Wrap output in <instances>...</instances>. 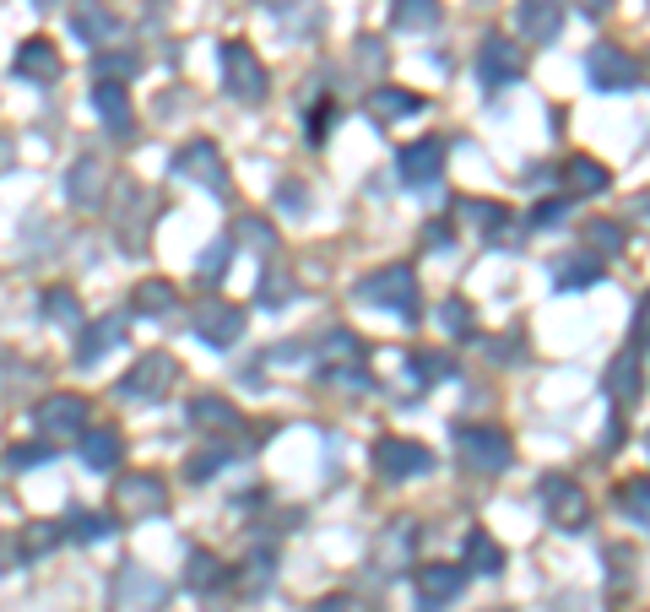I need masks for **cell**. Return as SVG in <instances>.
I'll return each mask as SVG.
<instances>
[{
	"mask_svg": "<svg viewBox=\"0 0 650 612\" xmlns=\"http://www.w3.org/2000/svg\"><path fill=\"white\" fill-rule=\"evenodd\" d=\"M353 298L364 304V309H391V315H402V320H417L423 309H417V272L412 266H380V272H368L364 283L353 287Z\"/></svg>",
	"mask_w": 650,
	"mask_h": 612,
	"instance_id": "6da1fadb",
	"label": "cell"
},
{
	"mask_svg": "<svg viewBox=\"0 0 650 612\" xmlns=\"http://www.w3.org/2000/svg\"><path fill=\"white\" fill-rule=\"evenodd\" d=\"M455 455L466 461V472H477V477H499V472L515 461V445H510V434H504V428L466 423V428H455Z\"/></svg>",
	"mask_w": 650,
	"mask_h": 612,
	"instance_id": "7a4b0ae2",
	"label": "cell"
},
{
	"mask_svg": "<svg viewBox=\"0 0 650 612\" xmlns=\"http://www.w3.org/2000/svg\"><path fill=\"white\" fill-rule=\"evenodd\" d=\"M223 82H228V98H239V103H266V92H272V77H266L260 55L244 39L223 43Z\"/></svg>",
	"mask_w": 650,
	"mask_h": 612,
	"instance_id": "3957f363",
	"label": "cell"
},
{
	"mask_svg": "<svg viewBox=\"0 0 650 612\" xmlns=\"http://www.w3.org/2000/svg\"><path fill=\"white\" fill-rule=\"evenodd\" d=\"M536 499H542V510H548V521L559 531H585L591 526V499L585 488L564 477V472H548L542 483H536Z\"/></svg>",
	"mask_w": 650,
	"mask_h": 612,
	"instance_id": "277c9868",
	"label": "cell"
},
{
	"mask_svg": "<svg viewBox=\"0 0 650 612\" xmlns=\"http://www.w3.org/2000/svg\"><path fill=\"white\" fill-rule=\"evenodd\" d=\"M174 379H179V358L174 353H141L130 364V374L120 379V396L125 402H162L174 391Z\"/></svg>",
	"mask_w": 650,
	"mask_h": 612,
	"instance_id": "5b68a950",
	"label": "cell"
},
{
	"mask_svg": "<svg viewBox=\"0 0 650 612\" xmlns=\"http://www.w3.org/2000/svg\"><path fill=\"white\" fill-rule=\"evenodd\" d=\"M374 472H380L385 483L423 477V472H434V450L417 445V440H406V434H385V440L374 445Z\"/></svg>",
	"mask_w": 650,
	"mask_h": 612,
	"instance_id": "8992f818",
	"label": "cell"
},
{
	"mask_svg": "<svg viewBox=\"0 0 650 612\" xmlns=\"http://www.w3.org/2000/svg\"><path fill=\"white\" fill-rule=\"evenodd\" d=\"M585 77H591L597 92H634L640 87V60L629 49H618V43H591Z\"/></svg>",
	"mask_w": 650,
	"mask_h": 612,
	"instance_id": "52a82bcc",
	"label": "cell"
},
{
	"mask_svg": "<svg viewBox=\"0 0 650 612\" xmlns=\"http://www.w3.org/2000/svg\"><path fill=\"white\" fill-rule=\"evenodd\" d=\"M174 174L179 179H196L206 185L211 196H228V164H223V152H217V141H185L179 152H174Z\"/></svg>",
	"mask_w": 650,
	"mask_h": 612,
	"instance_id": "ba28073f",
	"label": "cell"
},
{
	"mask_svg": "<svg viewBox=\"0 0 650 612\" xmlns=\"http://www.w3.org/2000/svg\"><path fill=\"white\" fill-rule=\"evenodd\" d=\"M115 515L120 521H141V515H158L162 504H168V488H162L158 472H130V477H120L115 483Z\"/></svg>",
	"mask_w": 650,
	"mask_h": 612,
	"instance_id": "9c48e42d",
	"label": "cell"
},
{
	"mask_svg": "<svg viewBox=\"0 0 650 612\" xmlns=\"http://www.w3.org/2000/svg\"><path fill=\"white\" fill-rule=\"evenodd\" d=\"M396 168H402L406 190H434V185H440V174H445V141H440V136L412 141V147H402Z\"/></svg>",
	"mask_w": 650,
	"mask_h": 612,
	"instance_id": "30bf717a",
	"label": "cell"
},
{
	"mask_svg": "<svg viewBox=\"0 0 650 612\" xmlns=\"http://www.w3.org/2000/svg\"><path fill=\"white\" fill-rule=\"evenodd\" d=\"M477 77L483 87H510L526 77V55H521V43L499 39V33H487L483 49H477Z\"/></svg>",
	"mask_w": 650,
	"mask_h": 612,
	"instance_id": "8fae6325",
	"label": "cell"
},
{
	"mask_svg": "<svg viewBox=\"0 0 650 612\" xmlns=\"http://www.w3.org/2000/svg\"><path fill=\"white\" fill-rule=\"evenodd\" d=\"M244 320H249L244 304H223V298H217V304H201V309H196V336H201L206 347L228 353V347L244 336Z\"/></svg>",
	"mask_w": 650,
	"mask_h": 612,
	"instance_id": "7c38bea8",
	"label": "cell"
},
{
	"mask_svg": "<svg viewBox=\"0 0 650 612\" xmlns=\"http://www.w3.org/2000/svg\"><path fill=\"white\" fill-rule=\"evenodd\" d=\"M412 547H417V521L412 515H396L391 526L380 531V542H374V570L385 574H402L406 564H412Z\"/></svg>",
	"mask_w": 650,
	"mask_h": 612,
	"instance_id": "4fadbf2b",
	"label": "cell"
},
{
	"mask_svg": "<svg viewBox=\"0 0 650 612\" xmlns=\"http://www.w3.org/2000/svg\"><path fill=\"white\" fill-rule=\"evenodd\" d=\"M33 423H39L43 440H66V434H81L87 428V402L71 396V391H60V396H43L39 412H33Z\"/></svg>",
	"mask_w": 650,
	"mask_h": 612,
	"instance_id": "5bb4252c",
	"label": "cell"
},
{
	"mask_svg": "<svg viewBox=\"0 0 650 612\" xmlns=\"http://www.w3.org/2000/svg\"><path fill=\"white\" fill-rule=\"evenodd\" d=\"M190 428L206 440H228V434H239V407L217 391H196L190 396Z\"/></svg>",
	"mask_w": 650,
	"mask_h": 612,
	"instance_id": "9a60e30c",
	"label": "cell"
},
{
	"mask_svg": "<svg viewBox=\"0 0 650 612\" xmlns=\"http://www.w3.org/2000/svg\"><path fill=\"white\" fill-rule=\"evenodd\" d=\"M60 49H55V39H22L17 43V77L22 82H39V87H49V82H60Z\"/></svg>",
	"mask_w": 650,
	"mask_h": 612,
	"instance_id": "2e32d148",
	"label": "cell"
},
{
	"mask_svg": "<svg viewBox=\"0 0 650 612\" xmlns=\"http://www.w3.org/2000/svg\"><path fill=\"white\" fill-rule=\"evenodd\" d=\"M92 109L104 115V125H109L115 136H136V109H130V92H125V82H115V77H98V87H92Z\"/></svg>",
	"mask_w": 650,
	"mask_h": 612,
	"instance_id": "e0dca14e",
	"label": "cell"
},
{
	"mask_svg": "<svg viewBox=\"0 0 650 612\" xmlns=\"http://www.w3.org/2000/svg\"><path fill=\"white\" fill-rule=\"evenodd\" d=\"M466 564H423L417 570V596L429 602V608H445V602H455L461 591H466Z\"/></svg>",
	"mask_w": 650,
	"mask_h": 612,
	"instance_id": "ac0fdd59",
	"label": "cell"
},
{
	"mask_svg": "<svg viewBox=\"0 0 650 612\" xmlns=\"http://www.w3.org/2000/svg\"><path fill=\"white\" fill-rule=\"evenodd\" d=\"M602 272H608V266H602V255H591V249H585V255H553V287H559V293L597 287Z\"/></svg>",
	"mask_w": 650,
	"mask_h": 612,
	"instance_id": "d6986e66",
	"label": "cell"
},
{
	"mask_svg": "<svg viewBox=\"0 0 650 612\" xmlns=\"http://www.w3.org/2000/svg\"><path fill=\"white\" fill-rule=\"evenodd\" d=\"M120 342H125V315H104V320H92V326L81 330V342H77V364L92 368L104 353H115Z\"/></svg>",
	"mask_w": 650,
	"mask_h": 612,
	"instance_id": "ffe728a7",
	"label": "cell"
},
{
	"mask_svg": "<svg viewBox=\"0 0 650 612\" xmlns=\"http://www.w3.org/2000/svg\"><path fill=\"white\" fill-rule=\"evenodd\" d=\"M423 109H429V98H417V92H406V87H368V115L380 125L412 120V115H423Z\"/></svg>",
	"mask_w": 650,
	"mask_h": 612,
	"instance_id": "44dd1931",
	"label": "cell"
},
{
	"mask_svg": "<svg viewBox=\"0 0 650 612\" xmlns=\"http://www.w3.org/2000/svg\"><path fill=\"white\" fill-rule=\"evenodd\" d=\"M66 196L77 206H98L109 196V168L98 164V158H77L71 174H66Z\"/></svg>",
	"mask_w": 650,
	"mask_h": 612,
	"instance_id": "7402d4cb",
	"label": "cell"
},
{
	"mask_svg": "<svg viewBox=\"0 0 650 612\" xmlns=\"http://www.w3.org/2000/svg\"><path fill=\"white\" fill-rule=\"evenodd\" d=\"M564 28V6L559 0H521V33L531 43H553Z\"/></svg>",
	"mask_w": 650,
	"mask_h": 612,
	"instance_id": "603a6c76",
	"label": "cell"
},
{
	"mask_svg": "<svg viewBox=\"0 0 650 612\" xmlns=\"http://www.w3.org/2000/svg\"><path fill=\"white\" fill-rule=\"evenodd\" d=\"M640 364H634V353H618L608 364V379H602V391L612 396V407H634L640 402Z\"/></svg>",
	"mask_w": 650,
	"mask_h": 612,
	"instance_id": "cb8c5ba5",
	"label": "cell"
},
{
	"mask_svg": "<svg viewBox=\"0 0 650 612\" xmlns=\"http://www.w3.org/2000/svg\"><path fill=\"white\" fill-rule=\"evenodd\" d=\"M81 461H87L92 472H115L125 461V440L115 428H87V434H81Z\"/></svg>",
	"mask_w": 650,
	"mask_h": 612,
	"instance_id": "d4e9b609",
	"label": "cell"
},
{
	"mask_svg": "<svg viewBox=\"0 0 650 612\" xmlns=\"http://www.w3.org/2000/svg\"><path fill=\"white\" fill-rule=\"evenodd\" d=\"M461 564H466L472 574H499L504 570V547H499L483 526H472L466 531V553H461Z\"/></svg>",
	"mask_w": 650,
	"mask_h": 612,
	"instance_id": "484cf974",
	"label": "cell"
},
{
	"mask_svg": "<svg viewBox=\"0 0 650 612\" xmlns=\"http://www.w3.org/2000/svg\"><path fill=\"white\" fill-rule=\"evenodd\" d=\"M440 0H391V22L402 28V33H429V28H440Z\"/></svg>",
	"mask_w": 650,
	"mask_h": 612,
	"instance_id": "4316f807",
	"label": "cell"
},
{
	"mask_svg": "<svg viewBox=\"0 0 650 612\" xmlns=\"http://www.w3.org/2000/svg\"><path fill=\"white\" fill-rule=\"evenodd\" d=\"M130 304H136V315H152V320H162V315H174L179 287L162 283V277H152V283H141L136 293H130Z\"/></svg>",
	"mask_w": 650,
	"mask_h": 612,
	"instance_id": "83f0119b",
	"label": "cell"
},
{
	"mask_svg": "<svg viewBox=\"0 0 650 612\" xmlns=\"http://www.w3.org/2000/svg\"><path fill=\"white\" fill-rule=\"evenodd\" d=\"M564 179H569V190H580V196H602V190L612 185V174H608V168L597 164V158H585V152L564 164Z\"/></svg>",
	"mask_w": 650,
	"mask_h": 612,
	"instance_id": "f1b7e54d",
	"label": "cell"
},
{
	"mask_svg": "<svg viewBox=\"0 0 650 612\" xmlns=\"http://www.w3.org/2000/svg\"><path fill=\"white\" fill-rule=\"evenodd\" d=\"M364 358L368 353L353 330H331V336L321 342V368H353V364H364Z\"/></svg>",
	"mask_w": 650,
	"mask_h": 612,
	"instance_id": "f546056e",
	"label": "cell"
},
{
	"mask_svg": "<svg viewBox=\"0 0 650 612\" xmlns=\"http://www.w3.org/2000/svg\"><path fill=\"white\" fill-rule=\"evenodd\" d=\"M618 510L634 521V526H646L650 531V477H629V483H618Z\"/></svg>",
	"mask_w": 650,
	"mask_h": 612,
	"instance_id": "4dcf8cb0",
	"label": "cell"
},
{
	"mask_svg": "<svg viewBox=\"0 0 650 612\" xmlns=\"http://www.w3.org/2000/svg\"><path fill=\"white\" fill-rule=\"evenodd\" d=\"M60 542H66V521H33V526H22V536H17L22 559H39V553L60 547Z\"/></svg>",
	"mask_w": 650,
	"mask_h": 612,
	"instance_id": "1f68e13d",
	"label": "cell"
},
{
	"mask_svg": "<svg viewBox=\"0 0 650 612\" xmlns=\"http://www.w3.org/2000/svg\"><path fill=\"white\" fill-rule=\"evenodd\" d=\"M217 580H223V564H217V553L196 547V553L185 559V585H190V591H211Z\"/></svg>",
	"mask_w": 650,
	"mask_h": 612,
	"instance_id": "d6a6232c",
	"label": "cell"
},
{
	"mask_svg": "<svg viewBox=\"0 0 650 612\" xmlns=\"http://www.w3.org/2000/svg\"><path fill=\"white\" fill-rule=\"evenodd\" d=\"M450 358L445 353H412V358H406V374H412V385H417V391H423V385H434V379H445L450 374Z\"/></svg>",
	"mask_w": 650,
	"mask_h": 612,
	"instance_id": "836d02e7",
	"label": "cell"
},
{
	"mask_svg": "<svg viewBox=\"0 0 650 612\" xmlns=\"http://www.w3.org/2000/svg\"><path fill=\"white\" fill-rule=\"evenodd\" d=\"M43 320H55V326H71V320H81V304L71 287H49L43 293Z\"/></svg>",
	"mask_w": 650,
	"mask_h": 612,
	"instance_id": "e575fe53",
	"label": "cell"
},
{
	"mask_svg": "<svg viewBox=\"0 0 650 612\" xmlns=\"http://www.w3.org/2000/svg\"><path fill=\"white\" fill-rule=\"evenodd\" d=\"M585 245L602 249V255H618V249H623V223H618V217H597V223H585Z\"/></svg>",
	"mask_w": 650,
	"mask_h": 612,
	"instance_id": "d590c367",
	"label": "cell"
},
{
	"mask_svg": "<svg viewBox=\"0 0 650 612\" xmlns=\"http://www.w3.org/2000/svg\"><path fill=\"white\" fill-rule=\"evenodd\" d=\"M440 326H445L450 336H472V330H477V315H472L466 298H445V304H440Z\"/></svg>",
	"mask_w": 650,
	"mask_h": 612,
	"instance_id": "8d00e7d4",
	"label": "cell"
},
{
	"mask_svg": "<svg viewBox=\"0 0 650 612\" xmlns=\"http://www.w3.org/2000/svg\"><path fill=\"white\" fill-rule=\"evenodd\" d=\"M77 33H81V39H92V43H104L109 33H115V17H109V11L81 6V11H77Z\"/></svg>",
	"mask_w": 650,
	"mask_h": 612,
	"instance_id": "74e56055",
	"label": "cell"
},
{
	"mask_svg": "<svg viewBox=\"0 0 650 612\" xmlns=\"http://www.w3.org/2000/svg\"><path fill=\"white\" fill-rule=\"evenodd\" d=\"M130 591H136V596L147 602V608H152V602H162V585H158V580H147V574H141V570H125V580H120V596H130Z\"/></svg>",
	"mask_w": 650,
	"mask_h": 612,
	"instance_id": "f35d334b",
	"label": "cell"
},
{
	"mask_svg": "<svg viewBox=\"0 0 650 612\" xmlns=\"http://www.w3.org/2000/svg\"><path fill=\"white\" fill-rule=\"evenodd\" d=\"M228 239H217V245H206L201 255V283H223V272H228Z\"/></svg>",
	"mask_w": 650,
	"mask_h": 612,
	"instance_id": "ab89813d",
	"label": "cell"
},
{
	"mask_svg": "<svg viewBox=\"0 0 650 612\" xmlns=\"http://www.w3.org/2000/svg\"><path fill=\"white\" fill-rule=\"evenodd\" d=\"M217 466H228V450H201V455H190L185 472H190V483H211Z\"/></svg>",
	"mask_w": 650,
	"mask_h": 612,
	"instance_id": "60d3db41",
	"label": "cell"
},
{
	"mask_svg": "<svg viewBox=\"0 0 650 612\" xmlns=\"http://www.w3.org/2000/svg\"><path fill=\"white\" fill-rule=\"evenodd\" d=\"M564 217H569L564 196H559V201H536V206H531V228H559Z\"/></svg>",
	"mask_w": 650,
	"mask_h": 612,
	"instance_id": "b9f144b4",
	"label": "cell"
},
{
	"mask_svg": "<svg viewBox=\"0 0 650 612\" xmlns=\"http://www.w3.org/2000/svg\"><path fill=\"white\" fill-rule=\"evenodd\" d=\"M608 574H612V591H623V580H634V553L608 547Z\"/></svg>",
	"mask_w": 650,
	"mask_h": 612,
	"instance_id": "7bdbcfd3",
	"label": "cell"
},
{
	"mask_svg": "<svg viewBox=\"0 0 650 612\" xmlns=\"http://www.w3.org/2000/svg\"><path fill=\"white\" fill-rule=\"evenodd\" d=\"M115 526H120V521H109V515H77V536H87V542L115 536Z\"/></svg>",
	"mask_w": 650,
	"mask_h": 612,
	"instance_id": "ee69618b",
	"label": "cell"
},
{
	"mask_svg": "<svg viewBox=\"0 0 650 612\" xmlns=\"http://www.w3.org/2000/svg\"><path fill=\"white\" fill-rule=\"evenodd\" d=\"M266 580H272V553H255V559H249V570H244V591H260V585H266Z\"/></svg>",
	"mask_w": 650,
	"mask_h": 612,
	"instance_id": "f6af8a7d",
	"label": "cell"
},
{
	"mask_svg": "<svg viewBox=\"0 0 650 612\" xmlns=\"http://www.w3.org/2000/svg\"><path fill=\"white\" fill-rule=\"evenodd\" d=\"M331 120H336V109L331 103H315V115H309V141L321 147L325 141V130H331Z\"/></svg>",
	"mask_w": 650,
	"mask_h": 612,
	"instance_id": "bcb514c9",
	"label": "cell"
},
{
	"mask_svg": "<svg viewBox=\"0 0 650 612\" xmlns=\"http://www.w3.org/2000/svg\"><path fill=\"white\" fill-rule=\"evenodd\" d=\"M629 336H634V347H650V293L640 298V309H634V330Z\"/></svg>",
	"mask_w": 650,
	"mask_h": 612,
	"instance_id": "7dc6e473",
	"label": "cell"
},
{
	"mask_svg": "<svg viewBox=\"0 0 650 612\" xmlns=\"http://www.w3.org/2000/svg\"><path fill=\"white\" fill-rule=\"evenodd\" d=\"M43 455H49V450H43V445H28V450L17 445V450H11V455H6V461H11V466H39Z\"/></svg>",
	"mask_w": 650,
	"mask_h": 612,
	"instance_id": "c3c4849f",
	"label": "cell"
},
{
	"mask_svg": "<svg viewBox=\"0 0 650 612\" xmlns=\"http://www.w3.org/2000/svg\"><path fill=\"white\" fill-rule=\"evenodd\" d=\"M136 66V55H98V77H109V71H130Z\"/></svg>",
	"mask_w": 650,
	"mask_h": 612,
	"instance_id": "681fc988",
	"label": "cell"
},
{
	"mask_svg": "<svg viewBox=\"0 0 650 612\" xmlns=\"http://www.w3.org/2000/svg\"><path fill=\"white\" fill-rule=\"evenodd\" d=\"M309 612H353V602H347V596H321Z\"/></svg>",
	"mask_w": 650,
	"mask_h": 612,
	"instance_id": "f907efd6",
	"label": "cell"
},
{
	"mask_svg": "<svg viewBox=\"0 0 650 612\" xmlns=\"http://www.w3.org/2000/svg\"><path fill=\"white\" fill-rule=\"evenodd\" d=\"M358 55H364V66H385V49H380V39H364V49H358Z\"/></svg>",
	"mask_w": 650,
	"mask_h": 612,
	"instance_id": "816d5d0a",
	"label": "cell"
},
{
	"mask_svg": "<svg viewBox=\"0 0 650 612\" xmlns=\"http://www.w3.org/2000/svg\"><path fill=\"white\" fill-rule=\"evenodd\" d=\"M629 217H640L650 228V196H634V201H629Z\"/></svg>",
	"mask_w": 650,
	"mask_h": 612,
	"instance_id": "f5cc1de1",
	"label": "cell"
},
{
	"mask_svg": "<svg viewBox=\"0 0 650 612\" xmlns=\"http://www.w3.org/2000/svg\"><path fill=\"white\" fill-rule=\"evenodd\" d=\"M574 6H580L585 17H608V6H612V0H574Z\"/></svg>",
	"mask_w": 650,
	"mask_h": 612,
	"instance_id": "db71d44e",
	"label": "cell"
},
{
	"mask_svg": "<svg viewBox=\"0 0 650 612\" xmlns=\"http://www.w3.org/2000/svg\"><path fill=\"white\" fill-rule=\"evenodd\" d=\"M423 612H440V608H429V602H423Z\"/></svg>",
	"mask_w": 650,
	"mask_h": 612,
	"instance_id": "11a10c76",
	"label": "cell"
},
{
	"mask_svg": "<svg viewBox=\"0 0 650 612\" xmlns=\"http://www.w3.org/2000/svg\"><path fill=\"white\" fill-rule=\"evenodd\" d=\"M646 445H650V440H646Z\"/></svg>",
	"mask_w": 650,
	"mask_h": 612,
	"instance_id": "9f6ffc18",
	"label": "cell"
}]
</instances>
